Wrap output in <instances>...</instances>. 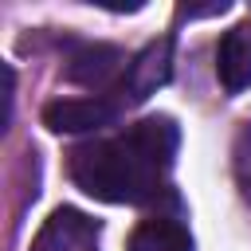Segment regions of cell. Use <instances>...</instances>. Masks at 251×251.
I'll list each match as a JSON object with an SVG mask.
<instances>
[{
	"label": "cell",
	"mask_w": 251,
	"mask_h": 251,
	"mask_svg": "<svg viewBox=\"0 0 251 251\" xmlns=\"http://www.w3.org/2000/svg\"><path fill=\"white\" fill-rule=\"evenodd\" d=\"M176 145L180 129L173 126V118H141L118 137L78 145L71 153V176L94 200L145 204L161 192Z\"/></svg>",
	"instance_id": "6da1fadb"
},
{
	"label": "cell",
	"mask_w": 251,
	"mask_h": 251,
	"mask_svg": "<svg viewBox=\"0 0 251 251\" xmlns=\"http://www.w3.org/2000/svg\"><path fill=\"white\" fill-rule=\"evenodd\" d=\"M169 75H173V39L161 35V39H153L145 51H137V55L129 59L126 75L118 78V86H114L110 94H114L118 110H122V106H137V102H145L149 94H157V86H165Z\"/></svg>",
	"instance_id": "7a4b0ae2"
},
{
	"label": "cell",
	"mask_w": 251,
	"mask_h": 251,
	"mask_svg": "<svg viewBox=\"0 0 251 251\" xmlns=\"http://www.w3.org/2000/svg\"><path fill=\"white\" fill-rule=\"evenodd\" d=\"M118 102L106 98V94H94V98H55L43 106V126L55 129V133H90V129H102L118 118Z\"/></svg>",
	"instance_id": "3957f363"
},
{
	"label": "cell",
	"mask_w": 251,
	"mask_h": 251,
	"mask_svg": "<svg viewBox=\"0 0 251 251\" xmlns=\"http://www.w3.org/2000/svg\"><path fill=\"white\" fill-rule=\"evenodd\" d=\"M31 251H98V224L78 208H55L43 220Z\"/></svg>",
	"instance_id": "277c9868"
},
{
	"label": "cell",
	"mask_w": 251,
	"mask_h": 251,
	"mask_svg": "<svg viewBox=\"0 0 251 251\" xmlns=\"http://www.w3.org/2000/svg\"><path fill=\"white\" fill-rule=\"evenodd\" d=\"M216 75L227 94H239L251 86V20H239L224 31L216 47Z\"/></svg>",
	"instance_id": "5b68a950"
},
{
	"label": "cell",
	"mask_w": 251,
	"mask_h": 251,
	"mask_svg": "<svg viewBox=\"0 0 251 251\" xmlns=\"http://www.w3.org/2000/svg\"><path fill=\"white\" fill-rule=\"evenodd\" d=\"M122 67H126V55H122L118 47H110V43H82V47H75L71 59H67V78L78 82V86L98 90V86L114 82V75H118Z\"/></svg>",
	"instance_id": "8992f818"
},
{
	"label": "cell",
	"mask_w": 251,
	"mask_h": 251,
	"mask_svg": "<svg viewBox=\"0 0 251 251\" xmlns=\"http://www.w3.org/2000/svg\"><path fill=\"white\" fill-rule=\"evenodd\" d=\"M129 251H192V239H188V227L180 220L153 216V220H141L133 227Z\"/></svg>",
	"instance_id": "52a82bcc"
},
{
	"label": "cell",
	"mask_w": 251,
	"mask_h": 251,
	"mask_svg": "<svg viewBox=\"0 0 251 251\" xmlns=\"http://www.w3.org/2000/svg\"><path fill=\"white\" fill-rule=\"evenodd\" d=\"M231 169H235V184L239 192L251 200V126H243L235 133V145H231Z\"/></svg>",
	"instance_id": "ba28073f"
}]
</instances>
